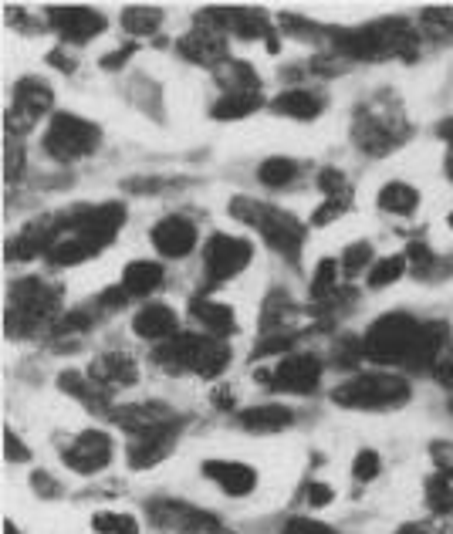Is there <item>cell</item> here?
<instances>
[{"instance_id":"cell-1","label":"cell","mask_w":453,"mask_h":534,"mask_svg":"<svg viewBox=\"0 0 453 534\" xmlns=\"http://www.w3.org/2000/svg\"><path fill=\"white\" fill-rule=\"evenodd\" d=\"M420 332H423V322L396 311V315H383L369 328L366 338H362V349H366L372 362H386V366L403 362V366H410L416 342H420Z\"/></svg>"},{"instance_id":"cell-2","label":"cell","mask_w":453,"mask_h":534,"mask_svg":"<svg viewBox=\"0 0 453 534\" xmlns=\"http://www.w3.org/2000/svg\"><path fill=\"white\" fill-rule=\"evenodd\" d=\"M332 399L345 409H389L403 406L410 399V382L403 376H383V372H366L355 376L332 393Z\"/></svg>"},{"instance_id":"cell-3","label":"cell","mask_w":453,"mask_h":534,"mask_svg":"<svg viewBox=\"0 0 453 534\" xmlns=\"http://www.w3.org/2000/svg\"><path fill=\"white\" fill-rule=\"evenodd\" d=\"M58 308V288H48L44 281L24 278L11 288V308H7V332L14 338L34 332L41 322H48Z\"/></svg>"},{"instance_id":"cell-4","label":"cell","mask_w":453,"mask_h":534,"mask_svg":"<svg viewBox=\"0 0 453 534\" xmlns=\"http://www.w3.org/2000/svg\"><path fill=\"white\" fill-rule=\"evenodd\" d=\"M156 362H163V366H170V369H190V372H197V376L213 379L227 369L230 352L207 335H180L176 342L156 352Z\"/></svg>"},{"instance_id":"cell-5","label":"cell","mask_w":453,"mask_h":534,"mask_svg":"<svg viewBox=\"0 0 453 534\" xmlns=\"http://www.w3.org/2000/svg\"><path fill=\"white\" fill-rule=\"evenodd\" d=\"M230 210H234L237 220L254 224L257 230H261L264 240H268L274 251H281L284 257H298L301 240H305V227H301L291 213L261 207V203H254V200H234V207Z\"/></svg>"},{"instance_id":"cell-6","label":"cell","mask_w":453,"mask_h":534,"mask_svg":"<svg viewBox=\"0 0 453 534\" xmlns=\"http://www.w3.org/2000/svg\"><path fill=\"white\" fill-rule=\"evenodd\" d=\"M95 146H99V126H92V122L78 119L71 112L55 115L48 136H44V149L55 159H65V163L95 153Z\"/></svg>"},{"instance_id":"cell-7","label":"cell","mask_w":453,"mask_h":534,"mask_svg":"<svg viewBox=\"0 0 453 534\" xmlns=\"http://www.w3.org/2000/svg\"><path fill=\"white\" fill-rule=\"evenodd\" d=\"M254 257V247L241 237H227L217 234L210 237L207 251H203V264H207V274L213 281H227L234 274H241Z\"/></svg>"},{"instance_id":"cell-8","label":"cell","mask_w":453,"mask_h":534,"mask_svg":"<svg viewBox=\"0 0 453 534\" xmlns=\"http://www.w3.org/2000/svg\"><path fill=\"white\" fill-rule=\"evenodd\" d=\"M109 460H112V436L102 430H85L65 450V464L75 470V474H85V477L105 470Z\"/></svg>"},{"instance_id":"cell-9","label":"cell","mask_w":453,"mask_h":534,"mask_svg":"<svg viewBox=\"0 0 453 534\" xmlns=\"http://www.w3.org/2000/svg\"><path fill=\"white\" fill-rule=\"evenodd\" d=\"M271 376L274 379L268 386L281 389V393H315V386L322 382V362L315 355H288Z\"/></svg>"},{"instance_id":"cell-10","label":"cell","mask_w":453,"mask_h":534,"mask_svg":"<svg viewBox=\"0 0 453 534\" xmlns=\"http://www.w3.org/2000/svg\"><path fill=\"white\" fill-rule=\"evenodd\" d=\"M48 105H51V92L41 82H31L28 78V82L14 88V105H11V115H7V126H11V132H24L48 112Z\"/></svg>"},{"instance_id":"cell-11","label":"cell","mask_w":453,"mask_h":534,"mask_svg":"<svg viewBox=\"0 0 453 534\" xmlns=\"http://www.w3.org/2000/svg\"><path fill=\"white\" fill-rule=\"evenodd\" d=\"M48 14L55 31L68 41H88L105 31V17L92 7H51Z\"/></svg>"},{"instance_id":"cell-12","label":"cell","mask_w":453,"mask_h":534,"mask_svg":"<svg viewBox=\"0 0 453 534\" xmlns=\"http://www.w3.org/2000/svg\"><path fill=\"white\" fill-rule=\"evenodd\" d=\"M153 244L163 257H186L197 247V227L186 217H166L153 227Z\"/></svg>"},{"instance_id":"cell-13","label":"cell","mask_w":453,"mask_h":534,"mask_svg":"<svg viewBox=\"0 0 453 534\" xmlns=\"http://www.w3.org/2000/svg\"><path fill=\"white\" fill-rule=\"evenodd\" d=\"M180 51L183 58L197 61V65H217V61H224V34H220V24H197L180 41Z\"/></svg>"},{"instance_id":"cell-14","label":"cell","mask_w":453,"mask_h":534,"mask_svg":"<svg viewBox=\"0 0 453 534\" xmlns=\"http://www.w3.org/2000/svg\"><path fill=\"white\" fill-rule=\"evenodd\" d=\"M203 474H207L220 491L244 497L257 487V470L247 464H237V460H207L203 464Z\"/></svg>"},{"instance_id":"cell-15","label":"cell","mask_w":453,"mask_h":534,"mask_svg":"<svg viewBox=\"0 0 453 534\" xmlns=\"http://www.w3.org/2000/svg\"><path fill=\"white\" fill-rule=\"evenodd\" d=\"M170 450H173V426H163V430H153V433H142V440L132 443V450H129V467L132 470L153 467L163 457H170Z\"/></svg>"},{"instance_id":"cell-16","label":"cell","mask_w":453,"mask_h":534,"mask_svg":"<svg viewBox=\"0 0 453 534\" xmlns=\"http://www.w3.org/2000/svg\"><path fill=\"white\" fill-rule=\"evenodd\" d=\"M291 423H295V413L278 403L254 406V409H247V413H241V426L247 433H278Z\"/></svg>"},{"instance_id":"cell-17","label":"cell","mask_w":453,"mask_h":534,"mask_svg":"<svg viewBox=\"0 0 453 534\" xmlns=\"http://www.w3.org/2000/svg\"><path fill=\"white\" fill-rule=\"evenodd\" d=\"M88 376L99 382V386H132L136 382V362L122 352H112V355H102Z\"/></svg>"},{"instance_id":"cell-18","label":"cell","mask_w":453,"mask_h":534,"mask_svg":"<svg viewBox=\"0 0 453 534\" xmlns=\"http://www.w3.org/2000/svg\"><path fill=\"white\" fill-rule=\"evenodd\" d=\"M447 325L443 322H426L423 332H420V342H416V352L410 359V369H430V366H440V352L443 345H447Z\"/></svg>"},{"instance_id":"cell-19","label":"cell","mask_w":453,"mask_h":534,"mask_svg":"<svg viewBox=\"0 0 453 534\" xmlns=\"http://www.w3.org/2000/svg\"><path fill=\"white\" fill-rule=\"evenodd\" d=\"M132 328H136V335L142 338H166L176 332V311L166 305H149L136 315Z\"/></svg>"},{"instance_id":"cell-20","label":"cell","mask_w":453,"mask_h":534,"mask_svg":"<svg viewBox=\"0 0 453 534\" xmlns=\"http://www.w3.org/2000/svg\"><path fill=\"white\" fill-rule=\"evenodd\" d=\"M278 115H288V119H315L322 112V99L315 92H305V88H295V92H284L274 99L271 105Z\"/></svg>"},{"instance_id":"cell-21","label":"cell","mask_w":453,"mask_h":534,"mask_svg":"<svg viewBox=\"0 0 453 534\" xmlns=\"http://www.w3.org/2000/svg\"><path fill=\"white\" fill-rule=\"evenodd\" d=\"M163 284V267L156 261H132L126 267V278H122V291L126 295H149Z\"/></svg>"},{"instance_id":"cell-22","label":"cell","mask_w":453,"mask_h":534,"mask_svg":"<svg viewBox=\"0 0 453 534\" xmlns=\"http://www.w3.org/2000/svg\"><path fill=\"white\" fill-rule=\"evenodd\" d=\"M193 315H197V322H203L210 328V332H234V308L220 305V301H193Z\"/></svg>"},{"instance_id":"cell-23","label":"cell","mask_w":453,"mask_h":534,"mask_svg":"<svg viewBox=\"0 0 453 534\" xmlns=\"http://www.w3.org/2000/svg\"><path fill=\"white\" fill-rule=\"evenodd\" d=\"M416 203H420V193L406 183H386L383 190H379V207L389 210V213H399V217L413 213Z\"/></svg>"},{"instance_id":"cell-24","label":"cell","mask_w":453,"mask_h":534,"mask_svg":"<svg viewBox=\"0 0 453 534\" xmlns=\"http://www.w3.org/2000/svg\"><path fill=\"white\" fill-rule=\"evenodd\" d=\"M99 247L92 244V240L85 237H68V240H58L55 247L48 251V261L55 267H65V264H78V261H88Z\"/></svg>"},{"instance_id":"cell-25","label":"cell","mask_w":453,"mask_h":534,"mask_svg":"<svg viewBox=\"0 0 453 534\" xmlns=\"http://www.w3.org/2000/svg\"><path fill=\"white\" fill-rule=\"evenodd\" d=\"M257 92H227L224 99L217 102V109H213V115L217 119H244V115H251L257 109Z\"/></svg>"},{"instance_id":"cell-26","label":"cell","mask_w":453,"mask_h":534,"mask_svg":"<svg viewBox=\"0 0 453 534\" xmlns=\"http://www.w3.org/2000/svg\"><path fill=\"white\" fill-rule=\"evenodd\" d=\"M257 176H261L264 186H274V190H278V186H288L298 176V163L295 159H284V156L268 159V163L257 169Z\"/></svg>"},{"instance_id":"cell-27","label":"cell","mask_w":453,"mask_h":534,"mask_svg":"<svg viewBox=\"0 0 453 534\" xmlns=\"http://www.w3.org/2000/svg\"><path fill=\"white\" fill-rule=\"evenodd\" d=\"M403 274H406V257L393 254V257H386V261H376L369 267V284L372 288H386V284L399 281Z\"/></svg>"},{"instance_id":"cell-28","label":"cell","mask_w":453,"mask_h":534,"mask_svg":"<svg viewBox=\"0 0 453 534\" xmlns=\"http://www.w3.org/2000/svg\"><path fill=\"white\" fill-rule=\"evenodd\" d=\"M426 497H430L433 511H453V467L440 470V477L430 480V487H426Z\"/></svg>"},{"instance_id":"cell-29","label":"cell","mask_w":453,"mask_h":534,"mask_svg":"<svg viewBox=\"0 0 453 534\" xmlns=\"http://www.w3.org/2000/svg\"><path fill=\"white\" fill-rule=\"evenodd\" d=\"M122 24H126L132 34H153L159 28V11H153V7H129V11L122 14Z\"/></svg>"},{"instance_id":"cell-30","label":"cell","mask_w":453,"mask_h":534,"mask_svg":"<svg viewBox=\"0 0 453 534\" xmlns=\"http://www.w3.org/2000/svg\"><path fill=\"white\" fill-rule=\"evenodd\" d=\"M335 278H339V261H322L315 271V281H312V298H328L335 288Z\"/></svg>"},{"instance_id":"cell-31","label":"cell","mask_w":453,"mask_h":534,"mask_svg":"<svg viewBox=\"0 0 453 534\" xmlns=\"http://www.w3.org/2000/svg\"><path fill=\"white\" fill-rule=\"evenodd\" d=\"M372 261V247L366 244V240H359V244H352L349 251L342 254V267H345V274H359L362 267H369Z\"/></svg>"},{"instance_id":"cell-32","label":"cell","mask_w":453,"mask_h":534,"mask_svg":"<svg viewBox=\"0 0 453 534\" xmlns=\"http://www.w3.org/2000/svg\"><path fill=\"white\" fill-rule=\"evenodd\" d=\"M95 528L109 531V534H139L136 521H132L129 514H99V518H95Z\"/></svg>"},{"instance_id":"cell-33","label":"cell","mask_w":453,"mask_h":534,"mask_svg":"<svg viewBox=\"0 0 453 534\" xmlns=\"http://www.w3.org/2000/svg\"><path fill=\"white\" fill-rule=\"evenodd\" d=\"M379 453H372V450H362V453H355V464H352V474L355 480H372L379 474Z\"/></svg>"},{"instance_id":"cell-34","label":"cell","mask_w":453,"mask_h":534,"mask_svg":"<svg viewBox=\"0 0 453 534\" xmlns=\"http://www.w3.org/2000/svg\"><path fill=\"white\" fill-rule=\"evenodd\" d=\"M284 534H339V531L328 528L322 521H315V518H291L284 524Z\"/></svg>"},{"instance_id":"cell-35","label":"cell","mask_w":453,"mask_h":534,"mask_svg":"<svg viewBox=\"0 0 453 534\" xmlns=\"http://www.w3.org/2000/svg\"><path fill=\"white\" fill-rule=\"evenodd\" d=\"M4 450H7V457H11L14 464L28 460V447H24V443L17 440V433H14V430H7V433H4Z\"/></svg>"},{"instance_id":"cell-36","label":"cell","mask_w":453,"mask_h":534,"mask_svg":"<svg viewBox=\"0 0 453 534\" xmlns=\"http://www.w3.org/2000/svg\"><path fill=\"white\" fill-rule=\"evenodd\" d=\"M332 501V491H328L325 484H308V504L312 507H322Z\"/></svg>"},{"instance_id":"cell-37","label":"cell","mask_w":453,"mask_h":534,"mask_svg":"<svg viewBox=\"0 0 453 534\" xmlns=\"http://www.w3.org/2000/svg\"><path fill=\"white\" fill-rule=\"evenodd\" d=\"M318 183H322L325 193H339L342 190V173H339V169H325L322 180H318Z\"/></svg>"},{"instance_id":"cell-38","label":"cell","mask_w":453,"mask_h":534,"mask_svg":"<svg viewBox=\"0 0 453 534\" xmlns=\"http://www.w3.org/2000/svg\"><path fill=\"white\" fill-rule=\"evenodd\" d=\"M437 379L447 389H453V362H443V366H437Z\"/></svg>"},{"instance_id":"cell-39","label":"cell","mask_w":453,"mask_h":534,"mask_svg":"<svg viewBox=\"0 0 453 534\" xmlns=\"http://www.w3.org/2000/svg\"><path fill=\"white\" fill-rule=\"evenodd\" d=\"M396 534H433L426 524H406V528H399Z\"/></svg>"},{"instance_id":"cell-40","label":"cell","mask_w":453,"mask_h":534,"mask_svg":"<svg viewBox=\"0 0 453 534\" xmlns=\"http://www.w3.org/2000/svg\"><path fill=\"white\" fill-rule=\"evenodd\" d=\"M4 534H17V528H14V524H7V528H4Z\"/></svg>"}]
</instances>
